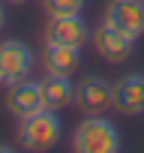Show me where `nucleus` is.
<instances>
[{
  "mask_svg": "<svg viewBox=\"0 0 144 153\" xmlns=\"http://www.w3.org/2000/svg\"><path fill=\"white\" fill-rule=\"evenodd\" d=\"M3 24H6V12H3V3H0V30H3Z\"/></svg>",
  "mask_w": 144,
  "mask_h": 153,
  "instance_id": "ddd939ff",
  "label": "nucleus"
},
{
  "mask_svg": "<svg viewBox=\"0 0 144 153\" xmlns=\"http://www.w3.org/2000/svg\"><path fill=\"white\" fill-rule=\"evenodd\" d=\"M75 105L84 114H105L108 108H114V84L99 75H87L75 87Z\"/></svg>",
  "mask_w": 144,
  "mask_h": 153,
  "instance_id": "423d86ee",
  "label": "nucleus"
},
{
  "mask_svg": "<svg viewBox=\"0 0 144 153\" xmlns=\"http://www.w3.org/2000/svg\"><path fill=\"white\" fill-rule=\"evenodd\" d=\"M90 39H93L96 54H99L105 63H126V60L132 57V51H135V36H129L126 30L114 27L111 21L96 24L93 33H90Z\"/></svg>",
  "mask_w": 144,
  "mask_h": 153,
  "instance_id": "7ed1b4c3",
  "label": "nucleus"
},
{
  "mask_svg": "<svg viewBox=\"0 0 144 153\" xmlns=\"http://www.w3.org/2000/svg\"><path fill=\"white\" fill-rule=\"evenodd\" d=\"M42 39H45V45H75V48H81L90 39V27L81 15H48Z\"/></svg>",
  "mask_w": 144,
  "mask_h": 153,
  "instance_id": "20e7f679",
  "label": "nucleus"
},
{
  "mask_svg": "<svg viewBox=\"0 0 144 153\" xmlns=\"http://www.w3.org/2000/svg\"><path fill=\"white\" fill-rule=\"evenodd\" d=\"M33 69V51L27 42L21 39H6L0 42V75H3V84H15L30 78Z\"/></svg>",
  "mask_w": 144,
  "mask_h": 153,
  "instance_id": "39448f33",
  "label": "nucleus"
},
{
  "mask_svg": "<svg viewBox=\"0 0 144 153\" xmlns=\"http://www.w3.org/2000/svg\"><path fill=\"white\" fill-rule=\"evenodd\" d=\"M6 108H9L18 120H24V117L36 114L39 108H45V105H42V90H39V81L24 78V81L9 84V93H6Z\"/></svg>",
  "mask_w": 144,
  "mask_h": 153,
  "instance_id": "1a4fd4ad",
  "label": "nucleus"
},
{
  "mask_svg": "<svg viewBox=\"0 0 144 153\" xmlns=\"http://www.w3.org/2000/svg\"><path fill=\"white\" fill-rule=\"evenodd\" d=\"M39 90H42V105L51 111H63L69 105H75V87H72V81L66 75L45 72V78L39 81Z\"/></svg>",
  "mask_w": 144,
  "mask_h": 153,
  "instance_id": "9d476101",
  "label": "nucleus"
},
{
  "mask_svg": "<svg viewBox=\"0 0 144 153\" xmlns=\"http://www.w3.org/2000/svg\"><path fill=\"white\" fill-rule=\"evenodd\" d=\"M87 0H42L45 15H81Z\"/></svg>",
  "mask_w": 144,
  "mask_h": 153,
  "instance_id": "f8f14e48",
  "label": "nucleus"
},
{
  "mask_svg": "<svg viewBox=\"0 0 144 153\" xmlns=\"http://www.w3.org/2000/svg\"><path fill=\"white\" fill-rule=\"evenodd\" d=\"M60 135H63V126H60L57 111H51V108H39L36 114H30L18 123V141L24 150H33V153L51 150L60 141Z\"/></svg>",
  "mask_w": 144,
  "mask_h": 153,
  "instance_id": "f03ea898",
  "label": "nucleus"
},
{
  "mask_svg": "<svg viewBox=\"0 0 144 153\" xmlns=\"http://www.w3.org/2000/svg\"><path fill=\"white\" fill-rule=\"evenodd\" d=\"M72 150L75 153H117L120 150V132L108 117L87 114L75 126V132H72Z\"/></svg>",
  "mask_w": 144,
  "mask_h": 153,
  "instance_id": "f257e3e1",
  "label": "nucleus"
},
{
  "mask_svg": "<svg viewBox=\"0 0 144 153\" xmlns=\"http://www.w3.org/2000/svg\"><path fill=\"white\" fill-rule=\"evenodd\" d=\"M105 21H111L135 39L144 36V0H108Z\"/></svg>",
  "mask_w": 144,
  "mask_h": 153,
  "instance_id": "0eeeda50",
  "label": "nucleus"
},
{
  "mask_svg": "<svg viewBox=\"0 0 144 153\" xmlns=\"http://www.w3.org/2000/svg\"><path fill=\"white\" fill-rule=\"evenodd\" d=\"M114 108L126 117L144 114V72H129L114 84Z\"/></svg>",
  "mask_w": 144,
  "mask_h": 153,
  "instance_id": "6e6552de",
  "label": "nucleus"
},
{
  "mask_svg": "<svg viewBox=\"0 0 144 153\" xmlns=\"http://www.w3.org/2000/svg\"><path fill=\"white\" fill-rule=\"evenodd\" d=\"M6 3H27V0H6Z\"/></svg>",
  "mask_w": 144,
  "mask_h": 153,
  "instance_id": "4468645a",
  "label": "nucleus"
},
{
  "mask_svg": "<svg viewBox=\"0 0 144 153\" xmlns=\"http://www.w3.org/2000/svg\"><path fill=\"white\" fill-rule=\"evenodd\" d=\"M42 66L51 75L72 78V72H78V66H81V48H75V45H45Z\"/></svg>",
  "mask_w": 144,
  "mask_h": 153,
  "instance_id": "9b49d317",
  "label": "nucleus"
},
{
  "mask_svg": "<svg viewBox=\"0 0 144 153\" xmlns=\"http://www.w3.org/2000/svg\"><path fill=\"white\" fill-rule=\"evenodd\" d=\"M0 84H3V75H0Z\"/></svg>",
  "mask_w": 144,
  "mask_h": 153,
  "instance_id": "2eb2a0df",
  "label": "nucleus"
}]
</instances>
